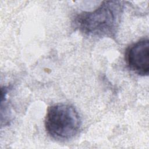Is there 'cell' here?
Segmentation results:
<instances>
[{
	"instance_id": "obj_1",
	"label": "cell",
	"mask_w": 149,
	"mask_h": 149,
	"mask_svg": "<svg viewBox=\"0 0 149 149\" xmlns=\"http://www.w3.org/2000/svg\"><path fill=\"white\" fill-rule=\"evenodd\" d=\"M124 4L119 1H105L92 12H83L74 19V24L81 33L91 37H114Z\"/></svg>"
},
{
	"instance_id": "obj_2",
	"label": "cell",
	"mask_w": 149,
	"mask_h": 149,
	"mask_svg": "<svg viewBox=\"0 0 149 149\" xmlns=\"http://www.w3.org/2000/svg\"><path fill=\"white\" fill-rule=\"evenodd\" d=\"M81 121L76 108L66 104H56L48 107L45 119L47 133L58 140L74 137L81 127Z\"/></svg>"
},
{
	"instance_id": "obj_3",
	"label": "cell",
	"mask_w": 149,
	"mask_h": 149,
	"mask_svg": "<svg viewBox=\"0 0 149 149\" xmlns=\"http://www.w3.org/2000/svg\"><path fill=\"white\" fill-rule=\"evenodd\" d=\"M125 60L129 68L140 76L149 73V40L143 38L132 44L126 50Z\"/></svg>"
}]
</instances>
